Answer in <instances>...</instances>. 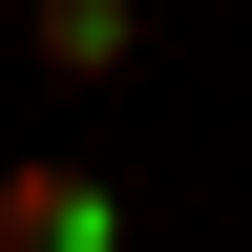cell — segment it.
I'll return each instance as SVG.
<instances>
[{
  "instance_id": "obj_1",
  "label": "cell",
  "mask_w": 252,
  "mask_h": 252,
  "mask_svg": "<svg viewBox=\"0 0 252 252\" xmlns=\"http://www.w3.org/2000/svg\"><path fill=\"white\" fill-rule=\"evenodd\" d=\"M0 252H126V210L84 168H0Z\"/></svg>"
},
{
  "instance_id": "obj_2",
  "label": "cell",
  "mask_w": 252,
  "mask_h": 252,
  "mask_svg": "<svg viewBox=\"0 0 252 252\" xmlns=\"http://www.w3.org/2000/svg\"><path fill=\"white\" fill-rule=\"evenodd\" d=\"M21 42H42V84H105V63L147 42V0H42V21H21Z\"/></svg>"
}]
</instances>
